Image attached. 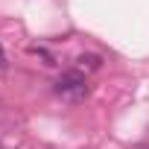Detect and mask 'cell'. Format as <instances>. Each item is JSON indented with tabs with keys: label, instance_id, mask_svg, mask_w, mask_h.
<instances>
[{
	"label": "cell",
	"instance_id": "2",
	"mask_svg": "<svg viewBox=\"0 0 149 149\" xmlns=\"http://www.w3.org/2000/svg\"><path fill=\"white\" fill-rule=\"evenodd\" d=\"M100 67H102V56H97V53H82L76 58V70H82V73H94Z\"/></svg>",
	"mask_w": 149,
	"mask_h": 149
},
{
	"label": "cell",
	"instance_id": "3",
	"mask_svg": "<svg viewBox=\"0 0 149 149\" xmlns=\"http://www.w3.org/2000/svg\"><path fill=\"white\" fill-rule=\"evenodd\" d=\"M6 67V50H3V44H0V70Z\"/></svg>",
	"mask_w": 149,
	"mask_h": 149
},
{
	"label": "cell",
	"instance_id": "1",
	"mask_svg": "<svg viewBox=\"0 0 149 149\" xmlns=\"http://www.w3.org/2000/svg\"><path fill=\"white\" fill-rule=\"evenodd\" d=\"M53 91L58 94V97H64V100H85L88 97V82H85V73L82 70H64L61 76L56 79V85H53Z\"/></svg>",
	"mask_w": 149,
	"mask_h": 149
}]
</instances>
